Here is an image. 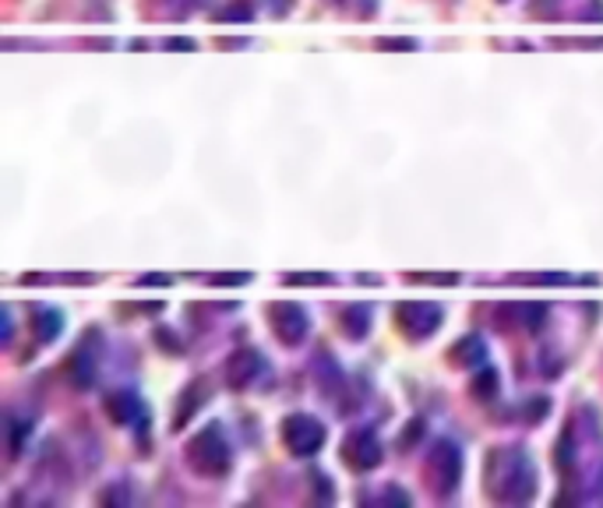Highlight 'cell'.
Here are the masks:
<instances>
[{"label":"cell","mask_w":603,"mask_h":508,"mask_svg":"<svg viewBox=\"0 0 603 508\" xmlns=\"http://www.w3.org/2000/svg\"><path fill=\"white\" fill-rule=\"evenodd\" d=\"M124 498H127L124 491H106V495H102V502H124Z\"/></svg>","instance_id":"4316f807"},{"label":"cell","mask_w":603,"mask_h":508,"mask_svg":"<svg viewBox=\"0 0 603 508\" xmlns=\"http://www.w3.org/2000/svg\"><path fill=\"white\" fill-rule=\"evenodd\" d=\"M325 423L321 420H314V416H307V413H293V416H286L283 420V445L293 452V456H314L321 445H325Z\"/></svg>","instance_id":"277c9868"},{"label":"cell","mask_w":603,"mask_h":508,"mask_svg":"<svg viewBox=\"0 0 603 508\" xmlns=\"http://www.w3.org/2000/svg\"><path fill=\"white\" fill-rule=\"evenodd\" d=\"M247 18H254L251 0H237V4H229V7L215 11V21H247Z\"/></svg>","instance_id":"9a60e30c"},{"label":"cell","mask_w":603,"mask_h":508,"mask_svg":"<svg viewBox=\"0 0 603 508\" xmlns=\"http://www.w3.org/2000/svg\"><path fill=\"white\" fill-rule=\"evenodd\" d=\"M32 431V423L28 420H14V427H11V456H18L21 452V441H25V434Z\"/></svg>","instance_id":"d6986e66"},{"label":"cell","mask_w":603,"mask_h":508,"mask_svg":"<svg viewBox=\"0 0 603 508\" xmlns=\"http://www.w3.org/2000/svg\"><path fill=\"white\" fill-rule=\"evenodd\" d=\"M32 328H36V339H39V343H53V339L64 332V314L53 310V307H36V310H32Z\"/></svg>","instance_id":"8fae6325"},{"label":"cell","mask_w":603,"mask_h":508,"mask_svg":"<svg viewBox=\"0 0 603 508\" xmlns=\"http://www.w3.org/2000/svg\"><path fill=\"white\" fill-rule=\"evenodd\" d=\"M519 283H540V286H561V283H572V276L565 272H540V276H515Z\"/></svg>","instance_id":"e0dca14e"},{"label":"cell","mask_w":603,"mask_h":508,"mask_svg":"<svg viewBox=\"0 0 603 508\" xmlns=\"http://www.w3.org/2000/svg\"><path fill=\"white\" fill-rule=\"evenodd\" d=\"M342 325H346V332H350L353 339H360V335L367 332V325H371L367 307H346V310H342Z\"/></svg>","instance_id":"5bb4252c"},{"label":"cell","mask_w":603,"mask_h":508,"mask_svg":"<svg viewBox=\"0 0 603 508\" xmlns=\"http://www.w3.org/2000/svg\"><path fill=\"white\" fill-rule=\"evenodd\" d=\"M484 353H487V346L477 339V335H462L455 346H452V360L455 364H462V367H480V360H484Z\"/></svg>","instance_id":"7c38bea8"},{"label":"cell","mask_w":603,"mask_h":508,"mask_svg":"<svg viewBox=\"0 0 603 508\" xmlns=\"http://www.w3.org/2000/svg\"><path fill=\"white\" fill-rule=\"evenodd\" d=\"M487 488L498 502H529L536 495V466L522 448H494L487 459Z\"/></svg>","instance_id":"6da1fadb"},{"label":"cell","mask_w":603,"mask_h":508,"mask_svg":"<svg viewBox=\"0 0 603 508\" xmlns=\"http://www.w3.org/2000/svg\"><path fill=\"white\" fill-rule=\"evenodd\" d=\"M396 325L409 339H423L441 325V307L438 304H399L396 307Z\"/></svg>","instance_id":"8992f818"},{"label":"cell","mask_w":603,"mask_h":508,"mask_svg":"<svg viewBox=\"0 0 603 508\" xmlns=\"http://www.w3.org/2000/svg\"><path fill=\"white\" fill-rule=\"evenodd\" d=\"M473 396L484 399V403H491L498 396V371L494 367H480V375L473 378Z\"/></svg>","instance_id":"4fadbf2b"},{"label":"cell","mask_w":603,"mask_h":508,"mask_svg":"<svg viewBox=\"0 0 603 508\" xmlns=\"http://www.w3.org/2000/svg\"><path fill=\"white\" fill-rule=\"evenodd\" d=\"M515 310H519V318H522L526 325H540L547 307H543V304H522V307H515Z\"/></svg>","instance_id":"ffe728a7"},{"label":"cell","mask_w":603,"mask_h":508,"mask_svg":"<svg viewBox=\"0 0 603 508\" xmlns=\"http://www.w3.org/2000/svg\"><path fill=\"white\" fill-rule=\"evenodd\" d=\"M156 343H159L163 350H173V353H181V350H184V346L177 343V335H173L170 328H159V332H156Z\"/></svg>","instance_id":"7402d4cb"},{"label":"cell","mask_w":603,"mask_h":508,"mask_svg":"<svg viewBox=\"0 0 603 508\" xmlns=\"http://www.w3.org/2000/svg\"><path fill=\"white\" fill-rule=\"evenodd\" d=\"M106 413L113 416V423H134L141 416V399L134 392H113L106 396Z\"/></svg>","instance_id":"30bf717a"},{"label":"cell","mask_w":603,"mask_h":508,"mask_svg":"<svg viewBox=\"0 0 603 508\" xmlns=\"http://www.w3.org/2000/svg\"><path fill=\"white\" fill-rule=\"evenodd\" d=\"M166 46H170V50H195V43H191V39H170Z\"/></svg>","instance_id":"484cf974"},{"label":"cell","mask_w":603,"mask_h":508,"mask_svg":"<svg viewBox=\"0 0 603 508\" xmlns=\"http://www.w3.org/2000/svg\"><path fill=\"white\" fill-rule=\"evenodd\" d=\"M247 279H251L247 272H222V276H212L215 286H244Z\"/></svg>","instance_id":"44dd1931"},{"label":"cell","mask_w":603,"mask_h":508,"mask_svg":"<svg viewBox=\"0 0 603 508\" xmlns=\"http://www.w3.org/2000/svg\"><path fill=\"white\" fill-rule=\"evenodd\" d=\"M342 459H346V466H353V470H374L378 463H382V441H378V434L374 431H353L350 438H346V445H342Z\"/></svg>","instance_id":"5b68a950"},{"label":"cell","mask_w":603,"mask_h":508,"mask_svg":"<svg viewBox=\"0 0 603 508\" xmlns=\"http://www.w3.org/2000/svg\"><path fill=\"white\" fill-rule=\"evenodd\" d=\"M96 367H100V343H96V335H92V339L82 343V346L71 353V360H68V378H71V385H75V389H89V385L96 382Z\"/></svg>","instance_id":"52a82bcc"},{"label":"cell","mask_w":603,"mask_h":508,"mask_svg":"<svg viewBox=\"0 0 603 508\" xmlns=\"http://www.w3.org/2000/svg\"><path fill=\"white\" fill-rule=\"evenodd\" d=\"M378 46H382V50H416L413 39H382Z\"/></svg>","instance_id":"603a6c76"},{"label":"cell","mask_w":603,"mask_h":508,"mask_svg":"<svg viewBox=\"0 0 603 508\" xmlns=\"http://www.w3.org/2000/svg\"><path fill=\"white\" fill-rule=\"evenodd\" d=\"M413 283H438V286H455L459 272H409Z\"/></svg>","instance_id":"2e32d148"},{"label":"cell","mask_w":603,"mask_h":508,"mask_svg":"<svg viewBox=\"0 0 603 508\" xmlns=\"http://www.w3.org/2000/svg\"><path fill=\"white\" fill-rule=\"evenodd\" d=\"M269 321H272L276 335L286 339L290 346H297L307 335V314L297 304H272L269 307Z\"/></svg>","instance_id":"ba28073f"},{"label":"cell","mask_w":603,"mask_h":508,"mask_svg":"<svg viewBox=\"0 0 603 508\" xmlns=\"http://www.w3.org/2000/svg\"><path fill=\"white\" fill-rule=\"evenodd\" d=\"M427 477H430V488L438 495H452L459 488V477H462V452L455 441L441 438L434 441V448L427 452Z\"/></svg>","instance_id":"3957f363"},{"label":"cell","mask_w":603,"mask_h":508,"mask_svg":"<svg viewBox=\"0 0 603 508\" xmlns=\"http://www.w3.org/2000/svg\"><path fill=\"white\" fill-rule=\"evenodd\" d=\"M265 360L258 350H237L229 360H226V385L229 389H247L258 375H261Z\"/></svg>","instance_id":"9c48e42d"},{"label":"cell","mask_w":603,"mask_h":508,"mask_svg":"<svg viewBox=\"0 0 603 508\" xmlns=\"http://www.w3.org/2000/svg\"><path fill=\"white\" fill-rule=\"evenodd\" d=\"M188 463L191 470H198L201 477H222L229 470V441L222 434V427L208 423L205 431H198V438H191L188 445Z\"/></svg>","instance_id":"7a4b0ae2"},{"label":"cell","mask_w":603,"mask_h":508,"mask_svg":"<svg viewBox=\"0 0 603 508\" xmlns=\"http://www.w3.org/2000/svg\"><path fill=\"white\" fill-rule=\"evenodd\" d=\"M198 389H201V385H191V396H198ZM201 399H205V396H198V403H201ZM191 403H195V399H191ZM191 403L177 413V423H173V427H184V423H188V416H191Z\"/></svg>","instance_id":"cb8c5ba5"},{"label":"cell","mask_w":603,"mask_h":508,"mask_svg":"<svg viewBox=\"0 0 603 508\" xmlns=\"http://www.w3.org/2000/svg\"><path fill=\"white\" fill-rule=\"evenodd\" d=\"M286 283L290 286H321V283H328V276L325 272H290Z\"/></svg>","instance_id":"ac0fdd59"},{"label":"cell","mask_w":603,"mask_h":508,"mask_svg":"<svg viewBox=\"0 0 603 508\" xmlns=\"http://www.w3.org/2000/svg\"><path fill=\"white\" fill-rule=\"evenodd\" d=\"M166 283H173L170 276H145L141 279V286H166Z\"/></svg>","instance_id":"d4e9b609"}]
</instances>
